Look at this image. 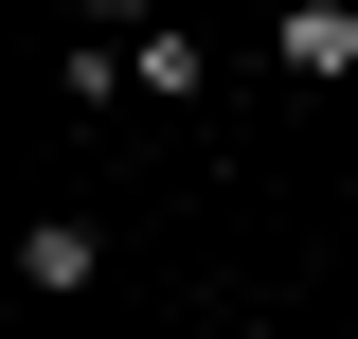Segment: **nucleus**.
I'll list each match as a JSON object with an SVG mask.
<instances>
[{
	"label": "nucleus",
	"instance_id": "7ed1b4c3",
	"mask_svg": "<svg viewBox=\"0 0 358 339\" xmlns=\"http://www.w3.org/2000/svg\"><path fill=\"white\" fill-rule=\"evenodd\" d=\"M126 89H215V54H197V18H162V36H126Z\"/></svg>",
	"mask_w": 358,
	"mask_h": 339
},
{
	"label": "nucleus",
	"instance_id": "f257e3e1",
	"mask_svg": "<svg viewBox=\"0 0 358 339\" xmlns=\"http://www.w3.org/2000/svg\"><path fill=\"white\" fill-rule=\"evenodd\" d=\"M268 72L341 89V72H358V0H287V18H268Z\"/></svg>",
	"mask_w": 358,
	"mask_h": 339
},
{
	"label": "nucleus",
	"instance_id": "f03ea898",
	"mask_svg": "<svg viewBox=\"0 0 358 339\" xmlns=\"http://www.w3.org/2000/svg\"><path fill=\"white\" fill-rule=\"evenodd\" d=\"M90 268H108L90 214H36V232H18V286H36V303H90Z\"/></svg>",
	"mask_w": 358,
	"mask_h": 339
},
{
	"label": "nucleus",
	"instance_id": "20e7f679",
	"mask_svg": "<svg viewBox=\"0 0 358 339\" xmlns=\"http://www.w3.org/2000/svg\"><path fill=\"white\" fill-rule=\"evenodd\" d=\"M162 18H179V0H90V36H162Z\"/></svg>",
	"mask_w": 358,
	"mask_h": 339
}]
</instances>
